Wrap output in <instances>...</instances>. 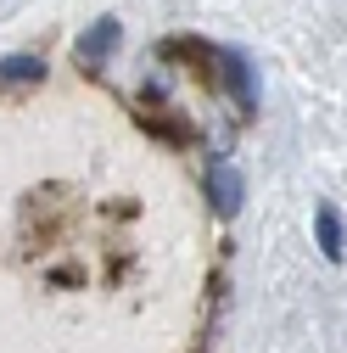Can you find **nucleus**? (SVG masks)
<instances>
[{
	"instance_id": "7ed1b4c3",
	"label": "nucleus",
	"mask_w": 347,
	"mask_h": 353,
	"mask_svg": "<svg viewBox=\"0 0 347 353\" xmlns=\"http://www.w3.org/2000/svg\"><path fill=\"white\" fill-rule=\"evenodd\" d=\"M118 34H123V28H118V17H101L90 34L78 39V62H84V68H101V62L118 51Z\"/></svg>"
},
{
	"instance_id": "f257e3e1",
	"label": "nucleus",
	"mask_w": 347,
	"mask_h": 353,
	"mask_svg": "<svg viewBox=\"0 0 347 353\" xmlns=\"http://www.w3.org/2000/svg\"><path fill=\"white\" fill-rule=\"evenodd\" d=\"M241 196H246V180H241V168L219 157V163L207 168V202H213V208H219V213L230 219V213H241Z\"/></svg>"
},
{
	"instance_id": "20e7f679",
	"label": "nucleus",
	"mask_w": 347,
	"mask_h": 353,
	"mask_svg": "<svg viewBox=\"0 0 347 353\" xmlns=\"http://www.w3.org/2000/svg\"><path fill=\"white\" fill-rule=\"evenodd\" d=\"M314 236H319V252H325L330 263H341V219H336L330 202L314 208Z\"/></svg>"
},
{
	"instance_id": "39448f33",
	"label": "nucleus",
	"mask_w": 347,
	"mask_h": 353,
	"mask_svg": "<svg viewBox=\"0 0 347 353\" xmlns=\"http://www.w3.org/2000/svg\"><path fill=\"white\" fill-rule=\"evenodd\" d=\"M39 79H45V62L28 57V51H17V57L0 62V84H39Z\"/></svg>"
},
{
	"instance_id": "f03ea898",
	"label": "nucleus",
	"mask_w": 347,
	"mask_h": 353,
	"mask_svg": "<svg viewBox=\"0 0 347 353\" xmlns=\"http://www.w3.org/2000/svg\"><path fill=\"white\" fill-rule=\"evenodd\" d=\"M219 68H224L230 90H235V107H241V112H252V107H257V79H252V62H246L241 51H219Z\"/></svg>"
}]
</instances>
